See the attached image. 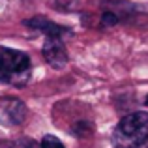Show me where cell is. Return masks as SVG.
Here are the masks:
<instances>
[{
	"mask_svg": "<svg viewBox=\"0 0 148 148\" xmlns=\"http://www.w3.org/2000/svg\"><path fill=\"white\" fill-rule=\"evenodd\" d=\"M146 105H148V96H146Z\"/></svg>",
	"mask_w": 148,
	"mask_h": 148,
	"instance_id": "obj_9",
	"label": "cell"
},
{
	"mask_svg": "<svg viewBox=\"0 0 148 148\" xmlns=\"http://www.w3.org/2000/svg\"><path fill=\"white\" fill-rule=\"evenodd\" d=\"M146 146H148V141H146Z\"/></svg>",
	"mask_w": 148,
	"mask_h": 148,
	"instance_id": "obj_10",
	"label": "cell"
},
{
	"mask_svg": "<svg viewBox=\"0 0 148 148\" xmlns=\"http://www.w3.org/2000/svg\"><path fill=\"white\" fill-rule=\"evenodd\" d=\"M118 23V17H116L114 13H111V11H107V13H103V17H101V25L103 26H112Z\"/></svg>",
	"mask_w": 148,
	"mask_h": 148,
	"instance_id": "obj_8",
	"label": "cell"
},
{
	"mask_svg": "<svg viewBox=\"0 0 148 148\" xmlns=\"http://www.w3.org/2000/svg\"><path fill=\"white\" fill-rule=\"evenodd\" d=\"M26 118V107L19 99H6L0 103V122L6 126H19Z\"/></svg>",
	"mask_w": 148,
	"mask_h": 148,
	"instance_id": "obj_4",
	"label": "cell"
},
{
	"mask_svg": "<svg viewBox=\"0 0 148 148\" xmlns=\"http://www.w3.org/2000/svg\"><path fill=\"white\" fill-rule=\"evenodd\" d=\"M41 53H43L47 64L54 69H60L68 64V51L64 47L62 38H47Z\"/></svg>",
	"mask_w": 148,
	"mask_h": 148,
	"instance_id": "obj_3",
	"label": "cell"
},
{
	"mask_svg": "<svg viewBox=\"0 0 148 148\" xmlns=\"http://www.w3.org/2000/svg\"><path fill=\"white\" fill-rule=\"evenodd\" d=\"M32 77L30 56L23 51L0 45V83L25 86Z\"/></svg>",
	"mask_w": 148,
	"mask_h": 148,
	"instance_id": "obj_1",
	"label": "cell"
},
{
	"mask_svg": "<svg viewBox=\"0 0 148 148\" xmlns=\"http://www.w3.org/2000/svg\"><path fill=\"white\" fill-rule=\"evenodd\" d=\"M148 141V112H131L124 116L112 131L114 148H139Z\"/></svg>",
	"mask_w": 148,
	"mask_h": 148,
	"instance_id": "obj_2",
	"label": "cell"
},
{
	"mask_svg": "<svg viewBox=\"0 0 148 148\" xmlns=\"http://www.w3.org/2000/svg\"><path fill=\"white\" fill-rule=\"evenodd\" d=\"M0 148H38L32 141L26 139H19V141H10V143H2Z\"/></svg>",
	"mask_w": 148,
	"mask_h": 148,
	"instance_id": "obj_6",
	"label": "cell"
},
{
	"mask_svg": "<svg viewBox=\"0 0 148 148\" xmlns=\"http://www.w3.org/2000/svg\"><path fill=\"white\" fill-rule=\"evenodd\" d=\"M41 148H66V146L58 137H54V135H45V137L41 139Z\"/></svg>",
	"mask_w": 148,
	"mask_h": 148,
	"instance_id": "obj_7",
	"label": "cell"
},
{
	"mask_svg": "<svg viewBox=\"0 0 148 148\" xmlns=\"http://www.w3.org/2000/svg\"><path fill=\"white\" fill-rule=\"evenodd\" d=\"M25 25L38 30V32H41V34H45L47 38H64L66 34H69V30L66 26H60L45 17H34L30 21H25Z\"/></svg>",
	"mask_w": 148,
	"mask_h": 148,
	"instance_id": "obj_5",
	"label": "cell"
}]
</instances>
